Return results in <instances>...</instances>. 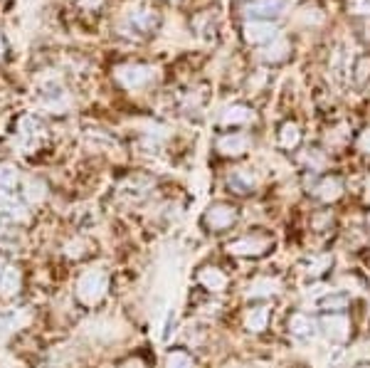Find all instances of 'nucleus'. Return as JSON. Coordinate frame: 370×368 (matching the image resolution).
Instances as JSON below:
<instances>
[{
    "label": "nucleus",
    "instance_id": "f257e3e1",
    "mask_svg": "<svg viewBox=\"0 0 370 368\" xmlns=\"http://www.w3.org/2000/svg\"><path fill=\"white\" fill-rule=\"evenodd\" d=\"M227 255L232 257H245V260H257V257L270 255L272 249H274V238H272L270 232H247L242 238L232 240L227 243Z\"/></svg>",
    "mask_w": 370,
    "mask_h": 368
},
{
    "label": "nucleus",
    "instance_id": "f03ea898",
    "mask_svg": "<svg viewBox=\"0 0 370 368\" xmlns=\"http://www.w3.org/2000/svg\"><path fill=\"white\" fill-rule=\"evenodd\" d=\"M77 301L85 306H99L104 297L109 295V274L104 270H87L82 277L77 279L74 287Z\"/></svg>",
    "mask_w": 370,
    "mask_h": 368
},
{
    "label": "nucleus",
    "instance_id": "7ed1b4c3",
    "mask_svg": "<svg viewBox=\"0 0 370 368\" xmlns=\"http://www.w3.org/2000/svg\"><path fill=\"white\" fill-rule=\"evenodd\" d=\"M319 328L326 334V339L333 341V344H348V339L353 334V324H351L346 312L324 314L319 319Z\"/></svg>",
    "mask_w": 370,
    "mask_h": 368
},
{
    "label": "nucleus",
    "instance_id": "20e7f679",
    "mask_svg": "<svg viewBox=\"0 0 370 368\" xmlns=\"http://www.w3.org/2000/svg\"><path fill=\"white\" fill-rule=\"evenodd\" d=\"M237 218H240V210L232 203H213L202 216V225L210 232H224L235 225Z\"/></svg>",
    "mask_w": 370,
    "mask_h": 368
},
{
    "label": "nucleus",
    "instance_id": "39448f33",
    "mask_svg": "<svg viewBox=\"0 0 370 368\" xmlns=\"http://www.w3.org/2000/svg\"><path fill=\"white\" fill-rule=\"evenodd\" d=\"M272 322V306L267 301H257L245 312V328L249 334H262Z\"/></svg>",
    "mask_w": 370,
    "mask_h": 368
},
{
    "label": "nucleus",
    "instance_id": "423d86ee",
    "mask_svg": "<svg viewBox=\"0 0 370 368\" xmlns=\"http://www.w3.org/2000/svg\"><path fill=\"white\" fill-rule=\"evenodd\" d=\"M197 282H200L202 289H208L210 295H222L224 289L230 287V277L220 270V267H202L200 272H197Z\"/></svg>",
    "mask_w": 370,
    "mask_h": 368
},
{
    "label": "nucleus",
    "instance_id": "0eeeda50",
    "mask_svg": "<svg viewBox=\"0 0 370 368\" xmlns=\"http://www.w3.org/2000/svg\"><path fill=\"white\" fill-rule=\"evenodd\" d=\"M116 77H118V82L126 85L129 89H139V87L148 85V82L153 80V69L141 67V64H129V67H118Z\"/></svg>",
    "mask_w": 370,
    "mask_h": 368
},
{
    "label": "nucleus",
    "instance_id": "6e6552de",
    "mask_svg": "<svg viewBox=\"0 0 370 368\" xmlns=\"http://www.w3.org/2000/svg\"><path fill=\"white\" fill-rule=\"evenodd\" d=\"M286 328H289V334L297 336V339H311V336L319 331V322L306 312H294L292 317H289V322H286Z\"/></svg>",
    "mask_w": 370,
    "mask_h": 368
},
{
    "label": "nucleus",
    "instance_id": "1a4fd4ad",
    "mask_svg": "<svg viewBox=\"0 0 370 368\" xmlns=\"http://www.w3.org/2000/svg\"><path fill=\"white\" fill-rule=\"evenodd\" d=\"M311 193H314V198H319L321 203L331 205L343 195V181L338 176H324Z\"/></svg>",
    "mask_w": 370,
    "mask_h": 368
},
{
    "label": "nucleus",
    "instance_id": "9d476101",
    "mask_svg": "<svg viewBox=\"0 0 370 368\" xmlns=\"http://www.w3.org/2000/svg\"><path fill=\"white\" fill-rule=\"evenodd\" d=\"M279 292H281V282L276 277H257L247 287V297L257 301L272 299V297H276Z\"/></svg>",
    "mask_w": 370,
    "mask_h": 368
},
{
    "label": "nucleus",
    "instance_id": "9b49d317",
    "mask_svg": "<svg viewBox=\"0 0 370 368\" xmlns=\"http://www.w3.org/2000/svg\"><path fill=\"white\" fill-rule=\"evenodd\" d=\"M23 287V272L15 265H6L0 272V295L3 297H15Z\"/></svg>",
    "mask_w": 370,
    "mask_h": 368
},
{
    "label": "nucleus",
    "instance_id": "f8f14e48",
    "mask_svg": "<svg viewBox=\"0 0 370 368\" xmlns=\"http://www.w3.org/2000/svg\"><path fill=\"white\" fill-rule=\"evenodd\" d=\"M303 272L308 274L311 279H319V277H324L328 270L333 267V255L331 252H321V255H311L306 262H303Z\"/></svg>",
    "mask_w": 370,
    "mask_h": 368
},
{
    "label": "nucleus",
    "instance_id": "ddd939ff",
    "mask_svg": "<svg viewBox=\"0 0 370 368\" xmlns=\"http://www.w3.org/2000/svg\"><path fill=\"white\" fill-rule=\"evenodd\" d=\"M249 148V139L245 134H227L218 141V151L222 156H242Z\"/></svg>",
    "mask_w": 370,
    "mask_h": 368
},
{
    "label": "nucleus",
    "instance_id": "4468645a",
    "mask_svg": "<svg viewBox=\"0 0 370 368\" xmlns=\"http://www.w3.org/2000/svg\"><path fill=\"white\" fill-rule=\"evenodd\" d=\"M0 213H6L12 220H28V210H25L23 200L15 198L12 193H3L0 191Z\"/></svg>",
    "mask_w": 370,
    "mask_h": 368
},
{
    "label": "nucleus",
    "instance_id": "2eb2a0df",
    "mask_svg": "<svg viewBox=\"0 0 370 368\" xmlns=\"http://www.w3.org/2000/svg\"><path fill=\"white\" fill-rule=\"evenodd\" d=\"M245 37L249 42H270L276 37V30L270 23H247L245 25Z\"/></svg>",
    "mask_w": 370,
    "mask_h": 368
},
{
    "label": "nucleus",
    "instance_id": "dca6fc26",
    "mask_svg": "<svg viewBox=\"0 0 370 368\" xmlns=\"http://www.w3.org/2000/svg\"><path fill=\"white\" fill-rule=\"evenodd\" d=\"M227 186H230L235 193H240V195H247V193L254 191V186H257V178H254L249 170L240 168V170H235L230 178H227Z\"/></svg>",
    "mask_w": 370,
    "mask_h": 368
},
{
    "label": "nucleus",
    "instance_id": "f3484780",
    "mask_svg": "<svg viewBox=\"0 0 370 368\" xmlns=\"http://www.w3.org/2000/svg\"><path fill=\"white\" fill-rule=\"evenodd\" d=\"M348 304H351V297L346 292H333V295H326L324 299L319 301V306L324 309V314L331 312H346Z\"/></svg>",
    "mask_w": 370,
    "mask_h": 368
},
{
    "label": "nucleus",
    "instance_id": "a211bd4d",
    "mask_svg": "<svg viewBox=\"0 0 370 368\" xmlns=\"http://www.w3.org/2000/svg\"><path fill=\"white\" fill-rule=\"evenodd\" d=\"M284 8V0H252L247 6L249 15H279Z\"/></svg>",
    "mask_w": 370,
    "mask_h": 368
},
{
    "label": "nucleus",
    "instance_id": "6ab92c4d",
    "mask_svg": "<svg viewBox=\"0 0 370 368\" xmlns=\"http://www.w3.org/2000/svg\"><path fill=\"white\" fill-rule=\"evenodd\" d=\"M249 119H252V112H249L247 107H242V104H235V107H230L227 112L222 114L224 126H242V124H247Z\"/></svg>",
    "mask_w": 370,
    "mask_h": 368
},
{
    "label": "nucleus",
    "instance_id": "aec40b11",
    "mask_svg": "<svg viewBox=\"0 0 370 368\" xmlns=\"http://www.w3.org/2000/svg\"><path fill=\"white\" fill-rule=\"evenodd\" d=\"M163 368H195V361L188 351H180V349H173V351L166 353V361H163Z\"/></svg>",
    "mask_w": 370,
    "mask_h": 368
},
{
    "label": "nucleus",
    "instance_id": "412c9836",
    "mask_svg": "<svg viewBox=\"0 0 370 368\" xmlns=\"http://www.w3.org/2000/svg\"><path fill=\"white\" fill-rule=\"evenodd\" d=\"M299 141H301V131H299V126L292 124V121H286L279 131V146L281 148H297Z\"/></svg>",
    "mask_w": 370,
    "mask_h": 368
},
{
    "label": "nucleus",
    "instance_id": "4be33fe9",
    "mask_svg": "<svg viewBox=\"0 0 370 368\" xmlns=\"http://www.w3.org/2000/svg\"><path fill=\"white\" fill-rule=\"evenodd\" d=\"M17 183V168L0 166V188H12Z\"/></svg>",
    "mask_w": 370,
    "mask_h": 368
},
{
    "label": "nucleus",
    "instance_id": "5701e85b",
    "mask_svg": "<svg viewBox=\"0 0 370 368\" xmlns=\"http://www.w3.org/2000/svg\"><path fill=\"white\" fill-rule=\"evenodd\" d=\"M286 47H289V45H286V40H276V45L264 52V57H267V60H272V62H279V60H284V57H286Z\"/></svg>",
    "mask_w": 370,
    "mask_h": 368
},
{
    "label": "nucleus",
    "instance_id": "b1692460",
    "mask_svg": "<svg viewBox=\"0 0 370 368\" xmlns=\"http://www.w3.org/2000/svg\"><path fill=\"white\" fill-rule=\"evenodd\" d=\"M131 20H134L139 28H151L153 23H156V17H153V12H148V10H136V12H131Z\"/></svg>",
    "mask_w": 370,
    "mask_h": 368
},
{
    "label": "nucleus",
    "instance_id": "393cba45",
    "mask_svg": "<svg viewBox=\"0 0 370 368\" xmlns=\"http://www.w3.org/2000/svg\"><path fill=\"white\" fill-rule=\"evenodd\" d=\"M25 195H28L30 203H39V200L45 198V188H42V183H28Z\"/></svg>",
    "mask_w": 370,
    "mask_h": 368
},
{
    "label": "nucleus",
    "instance_id": "a878e982",
    "mask_svg": "<svg viewBox=\"0 0 370 368\" xmlns=\"http://www.w3.org/2000/svg\"><path fill=\"white\" fill-rule=\"evenodd\" d=\"M12 238H15V230H10V227H8L6 222L0 220V245L12 243Z\"/></svg>",
    "mask_w": 370,
    "mask_h": 368
},
{
    "label": "nucleus",
    "instance_id": "bb28decb",
    "mask_svg": "<svg viewBox=\"0 0 370 368\" xmlns=\"http://www.w3.org/2000/svg\"><path fill=\"white\" fill-rule=\"evenodd\" d=\"M82 245H85L82 240H77V243H69V245H67V255H69V257H82V255H85Z\"/></svg>",
    "mask_w": 370,
    "mask_h": 368
},
{
    "label": "nucleus",
    "instance_id": "cd10ccee",
    "mask_svg": "<svg viewBox=\"0 0 370 368\" xmlns=\"http://www.w3.org/2000/svg\"><path fill=\"white\" fill-rule=\"evenodd\" d=\"M358 148H360V151H365V153H370V126L358 137Z\"/></svg>",
    "mask_w": 370,
    "mask_h": 368
},
{
    "label": "nucleus",
    "instance_id": "c85d7f7f",
    "mask_svg": "<svg viewBox=\"0 0 370 368\" xmlns=\"http://www.w3.org/2000/svg\"><path fill=\"white\" fill-rule=\"evenodd\" d=\"M118 368H146V363L141 361L139 356H131V358H126L123 363H118Z\"/></svg>",
    "mask_w": 370,
    "mask_h": 368
},
{
    "label": "nucleus",
    "instance_id": "c756f323",
    "mask_svg": "<svg viewBox=\"0 0 370 368\" xmlns=\"http://www.w3.org/2000/svg\"><path fill=\"white\" fill-rule=\"evenodd\" d=\"M355 12H370V0H360V3H353Z\"/></svg>",
    "mask_w": 370,
    "mask_h": 368
},
{
    "label": "nucleus",
    "instance_id": "7c9ffc66",
    "mask_svg": "<svg viewBox=\"0 0 370 368\" xmlns=\"http://www.w3.org/2000/svg\"><path fill=\"white\" fill-rule=\"evenodd\" d=\"M365 200L370 203V176H368V181H365Z\"/></svg>",
    "mask_w": 370,
    "mask_h": 368
},
{
    "label": "nucleus",
    "instance_id": "2f4dec72",
    "mask_svg": "<svg viewBox=\"0 0 370 368\" xmlns=\"http://www.w3.org/2000/svg\"><path fill=\"white\" fill-rule=\"evenodd\" d=\"M355 368H370V363H368V361H363V363H358V366H355Z\"/></svg>",
    "mask_w": 370,
    "mask_h": 368
},
{
    "label": "nucleus",
    "instance_id": "473e14b6",
    "mask_svg": "<svg viewBox=\"0 0 370 368\" xmlns=\"http://www.w3.org/2000/svg\"><path fill=\"white\" fill-rule=\"evenodd\" d=\"M3 267H6V265H3V262H0V272H3Z\"/></svg>",
    "mask_w": 370,
    "mask_h": 368
},
{
    "label": "nucleus",
    "instance_id": "72a5a7b5",
    "mask_svg": "<svg viewBox=\"0 0 370 368\" xmlns=\"http://www.w3.org/2000/svg\"><path fill=\"white\" fill-rule=\"evenodd\" d=\"M368 230H370V216H368Z\"/></svg>",
    "mask_w": 370,
    "mask_h": 368
}]
</instances>
